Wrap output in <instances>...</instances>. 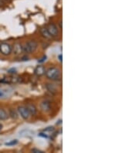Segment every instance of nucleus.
Wrapping results in <instances>:
<instances>
[{
    "label": "nucleus",
    "instance_id": "nucleus-1",
    "mask_svg": "<svg viewBox=\"0 0 139 153\" xmlns=\"http://www.w3.org/2000/svg\"><path fill=\"white\" fill-rule=\"evenodd\" d=\"M46 77L48 78L49 80L57 81L59 80L61 78V73L60 71L57 67H50L48 68L45 72Z\"/></svg>",
    "mask_w": 139,
    "mask_h": 153
},
{
    "label": "nucleus",
    "instance_id": "nucleus-2",
    "mask_svg": "<svg viewBox=\"0 0 139 153\" xmlns=\"http://www.w3.org/2000/svg\"><path fill=\"white\" fill-rule=\"evenodd\" d=\"M37 47H38V44L36 41L29 40V41H27L22 46V50H23V52L26 54H32V53L36 51Z\"/></svg>",
    "mask_w": 139,
    "mask_h": 153
},
{
    "label": "nucleus",
    "instance_id": "nucleus-3",
    "mask_svg": "<svg viewBox=\"0 0 139 153\" xmlns=\"http://www.w3.org/2000/svg\"><path fill=\"white\" fill-rule=\"evenodd\" d=\"M12 46L8 43L0 44V53L4 56H9L12 54Z\"/></svg>",
    "mask_w": 139,
    "mask_h": 153
},
{
    "label": "nucleus",
    "instance_id": "nucleus-4",
    "mask_svg": "<svg viewBox=\"0 0 139 153\" xmlns=\"http://www.w3.org/2000/svg\"><path fill=\"white\" fill-rule=\"evenodd\" d=\"M17 112H18L19 115L21 116L22 118L24 119V120H27L30 116L26 106H19L17 108Z\"/></svg>",
    "mask_w": 139,
    "mask_h": 153
},
{
    "label": "nucleus",
    "instance_id": "nucleus-5",
    "mask_svg": "<svg viewBox=\"0 0 139 153\" xmlns=\"http://www.w3.org/2000/svg\"><path fill=\"white\" fill-rule=\"evenodd\" d=\"M49 33L51 36V37H55L58 36L59 34V30H58L57 26H56L54 23H50L47 27Z\"/></svg>",
    "mask_w": 139,
    "mask_h": 153
},
{
    "label": "nucleus",
    "instance_id": "nucleus-6",
    "mask_svg": "<svg viewBox=\"0 0 139 153\" xmlns=\"http://www.w3.org/2000/svg\"><path fill=\"white\" fill-rule=\"evenodd\" d=\"M13 54L16 56H18V55H20V54L23 52V50H22V45L19 43H16L14 44V46L12 47V51Z\"/></svg>",
    "mask_w": 139,
    "mask_h": 153
},
{
    "label": "nucleus",
    "instance_id": "nucleus-7",
    "mask_svg": "<svg viewBox=\"0 0 139 153\" xmlns=\"http://www.w3.org/2000/svg\"><path fill=\"white\" fill-rule=\"evenodd\" d=\"M40 109L44 112H48L50 111V103L48 101H43L40 103Z\"/></svg>",
    "mask_w": 139,
    "mask_h": 153
},
{
    "label": "nucleus",
    "instance_id": "nucleus-8",
    "mask_svg": "<svg viewBox=\"0 0 139 153\" xmlns=\"http://www.w3.org/2000/svg\"><path fill=\"white\" fill-rule=\"evenodd\" d=\"M26 107L28 110L29 114L30 115H35L37 112V108L35 106V105H33V103H28L27 105H26Z\"/></svg>",
    "mask_w": 139,
    "mask_h": 153
},
{
    "label": "nucleus",
    "instance_id": "nucleus-9",
    "mask_svg": "<svg viewBox=\"0 0 139 153\" xmlns=\"http://www.w3.org/2000/svg\"><path fill=\"white\" fill-rule=\"evenodd\" d=\"M34 72H35V74H36V76L40 77V76H43V74H45L46 69L43 66L39 65L36 67V69H35V71H34Z\"/></svg>",
    "mask_w": 139,
    "mask_h": 153
},
{
    "label": "nucleus",
    "instance_id": "nucleus-10",
    "mask_svg": "<svg viewBox=\"0 0 139 153\" xmlns=\"http://www.w3.org/2000/svg\"><path fill=\"white\" fill-rule=\"evenodd\" d=\"M9 118L7 112L3 108H0V121H5Z\"/></svg>",
    "mask_w": 139,
    "mask_h": 153
},
{
    "label": "nucleus",
    "instance_id": "nucleus-11",
    "mask_svg": "<svg viewBox=\"0 0 139 153\" xmlns=\"http://www.w3.org/2000/svg\"><path fill=\"white\" fill-rule=\"evenodd\" d=\"M40 33L42 35V37H44L45 39H50L51 36L49 33L47 28H42L40 29Z\"/></svg>",
    "mask_w": 139,
    "mask_h": 153
},
{
    "label": "nucleus",
    "instance_id": "nucleus-12",
    "mask_svg": "<svg viewBox=\"0 0 139 153\" xmlns=\"http://www.w3.org/2000/svg\"><path fill=\"white\" fill-rule=\"evenodd\" d=\"M9 114V116H10V118H12V119H17L18 118V117H19V114H18L17 111L12 109V108L10 109V112H9V114Z\"/></svg>",
    "mask_w": 139,
    "mask_h": 153
},
{
    "label": "nucleus",
    "instance_id": "nucleus-13",
    "mask_svg": "<svg viewBox=\"0 0 139 153\" xmlns=\"http://www.w3.org/2000/svg\"><path fill=\"white\" fill-rule=\"evenodd\" d=\"M17 143H18L17 140H12V141H10V142H6V143H5V146H15V145H16Z\"/></svg>",
    "mask_w": 139,
    "mask_h": 153
},
{
    "label": "nucleus",
    "instance_id": "nucleus-14",
    "mask_svg": "<svg viewBox=\"0 0 139 153\" xmlns=\"http://www.w3.org/2000/svg\"><path fill=\"white\" fill-rule=\"evenodd\" d=\"M46 60V56H43L42 58H40V60H38V63H42L43 62H45Z\"/></svg>",
    "mask_w": 139,
    "mask_h": 153
},
{
    "label": "nucleus",
    "instance_id": "nucleus-15",
    "mask_svg": "<svg viewBox=\"0 0 139 153\" xmlns=\"http://www.w3.org/2000/svg\"><path fill=\"white\" fill-rule=\"evenodd\" d=\"M32 152L34 153H43V151L40 150V149H37V148H33V149H32Z\"/></svg>",
    "mask_w": 139,
    "mask_h": 153
},
{
    "label": "nucleus",
    "instance_id": "nucleus-16",
    "mask_svg": "<svg viewBox=\"0 0 139 153\" xmlns=\"http://www.w3.org/2000/svg\"><path fill=\"white\" fill-rule=\"evenodd\" d=\"M54 131V128H53V127H48L47 129H46L45 130H44V131Z\"/></svg>",
    "mask_w": 139,
    "mask_h": 153
},
{
    "label": "nucleus",
    "instance_id": "nucleus-17",
    "mask_svg": "<svg viewBox=\"0 0 139 153\" xmlns=\"http://www.w3.org/2000/svg\"><path fill=\"white\" fill-rule=\"evenodd\" d=\"M58 59H59V61H60V62H62V61H63L62 54H60V55H58Z\"/></svg>",
    "mask_w": 139,
    "mask_h": 153
},
{
    "label": "nucleus",
    "instance_id": "nucleus-18",
    "mask_svg": "<svg viewBox=\"0 0 139 153\" xmlns=\"http://www.w3.org/2000/svg\"><path fill=\"white\" fill-rule=\"evenodd\" d=\"M59 26H60V29H62V21H61V20H60V22H59Z\"/></svg>",
    "mask_w": 139,
    "mask_h": 153
},
{
    "label": "nucleus",
    "instance_id": "nucleus-19",
    "mask_svg": "<svg viewBox=\"0 0 139 153\" xmlns=\"http://www.w3.org/2000/svg\"><path fill=\"white\" fill-rule=\"evenodd\" d=\"M3 125L1 123H0V131H2V129H3Z\"/></svg>",
    "mask_w": 139,
    "mask_h": 153
}]
</instances>
